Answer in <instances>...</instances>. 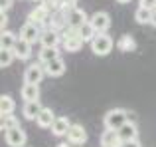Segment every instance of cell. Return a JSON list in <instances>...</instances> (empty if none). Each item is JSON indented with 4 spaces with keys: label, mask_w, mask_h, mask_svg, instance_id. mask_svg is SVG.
Here are the masks:
<instances>
[{
    "label": "cell",
    "mask_w": 156,
    "mask_h": 147,
    "mask_svg": "<svg viewBox=\"0 0 156 147\" xmlns=\"http://www.w3.org/2000/svg\"><path fill=\"white\" fill-rule=\"evenodd\" d=\"M129 111L125 107H113L105 113L103 117V123H105V129H113V131H119L125 123H129Z\"/></svg>",
    "instance_id": "1"
},
{
    "label": "cell",
    "mask_w": 156,
    "mask_h": 147,
    "mask_svg": "<svg viewBox=\"0 0 156 147\" xmlns=\"http://www.w3.org/2000/svg\"><path fill=\"white\" fill-rule=\"evenodd\" d=\"M91 52L95 56H109L113 52V38L109 34H97L91 42Z\"/></svg>",
    "instance_id": "2"
},
{
    "label": "cell",
    "mask_w": 156,
    "mask_h": 147,
    "mask_svg": "<svg viewBox=\"0 0 156 147\" xmlns=\"http://www.w3.org/2000/svg\"><path fill=\"white\" fill-rule=\"evenodd\" d=\"M50 16H51V12H50L48 2H40L38 6H34L32 12L28 14V22L36 24V26H44V24L50 22Z\"/></svg>",
    "instance_id": "3"
},
{
    "label": "cell",
    "mask_w": 156,
    "mask_h": 147,
    "mask_svg": "<svg viewBox=\"0 0 156 147\" xmlns=\"http://www.w3.org/2000/svg\"><path fill=\"white\" fill-rule=\"evenodd\" d=\"M18 38H20V40H26L28 44H32V46H34V44L38 42L40 38H42V30H40V26H36V24L26 22L22 28H20Z\"/></svg>",
    "instance_id": "4"
},
{
    "label": "cell",
    "mask_w": 156,
    "mask_h": 147,
    "mask_svg": "<svg viewBox=\"0 0 156 147\" xmlns=\"http://www.w3.org/2000/svg\"><path fill=\"white\" fill-rule=\"evenodd\" d=\"M89 24H91V26L97 30V34H105V32L109 30V26H111V16H109V12H105V10L95 12L93 16H89Z\"/></svg>",
    "instance_id": "5"
},
{
    "label": "cell",
    "mask_w": 156,
    "mask_h": 147,
    "mask_svg": "<svg viewBox=\"0 0 156 147\" xmlns=\"http://www.w3.org/2000/svg\"><path fill=\"white\" fill-rule=\"evenodd\" d=\"M44 76H46V70H44L42 64H30V66L26 68V72H24V81L26 84H34V85H40V81L44 80Z\"/></svg>",
    "instance_id": "6"
},
{
    "label": "cell",
    "mask_w": 156,
    "mask_h": 147,
    "mask_svg": "<svg viewBox=\"0 0 156 147\" xmlns=\"http://www.w3.org/2000/svg\"><path fill=\"white\" fill-rule=\"evenodd\" d=\"M4 139H6V145H10V147H24L28 135L22 127H14V129L4 133Z\"/></svg>",
    "instance_id": "7"
},
{
    "label": "cell",
    "mask_w": 156,
    "mask_h": 147,
    "mask_svg": "<svg viewBox=\"0 0 156 147\" xmlns=\"http://www.w3.org/2000/svg\"><path fill=\"white\" fill-rule=\"evenodd\" d=\"M87 22H89V16L83 8H73L67 16V26L75 28V30H81V26H85Z\"/></svg>",
    "instance_id": "8"
},
{
    "label": "cell",
    "mask_w": 156,
    "mask_h": 147,
    "mask_svg": "<svg viewBox=\"0 0 156 147\" xmlns=\"http://www.w3.org/2000/svg\"><path fill=\"white\" fill-rule=\"evenodd\" d=\"M65 139H67L69 145H83L87 141V131H85V127L81 123H73Z\"/></svg>",
    "instance_id": "9"
},
{
    "label": "cell",
    "mask_w": 156,
    "mask_h": 147,
    "mask_svg": "<svg viewBox=\"0 0 156 147\" xmlns=\"http://www.w3.org/2000/svg\"><path fill=\"white\" fill-rule=\"evenodd\" d=\"M71 125H73V123L69 121V117L59 115V117H55V121H53V125H51V133H53L55 137H67Z\"/></svg>",
    "instance_id": "10"
},
{
    "label": "cell",
    "mask_w": 156,
    "mask_h": 147,
    "mask_svg": "<svg viewBox=\"0 0 156 147\" xmlns=\"http://www.w3.org/2000/svg\"><path fill=\"white\" fill-rule=\"evenodd\" d=\"M40 42H42V48H57L59 42H61V34L55 32V30H51V28H46V30L42 32Z\"/></svg>",
    "instance_id": "11"
},
{
    "label": "cell",
    "mask_w": 156,
    "mask_h": 147,
    "mask_svg": "<svg viewBox=\"0 0 156 147\" xmlns=\"http://www.w3.org/2000/svg\"><path fill=\"white\" fill-rule=\"evenodd\" d=\"M119 137H121L122 143H126V141H136L138 139V127L134 121H129V123H125L121 129H119Z\"/></svg>",
    "instance_id": "12"
},
{
    "label": "cell",
    "mask_w": 156,
    "mask_h": 147,
    "mask_svg": "<svg viewBox=\"0 0 156 147\" xmlns=\"http://www.w3.org/2000/svg\"><path fill=\"white\" fill-rule=\"evenodd\" d=\"M101 147H121L122 141L119 137V131H113V129H105L101 133Z\"/></svg>",
    "instance_id": "13"
},
{
    "label": "cell",
    "mask_w": 156,
    "mask_h": 147,
    "mask_svg": "<svg viewBox=\"0 0 156 147\" xmlns=\"http://www.w3.org/2000/svg\"><path fill=\"white\" fill-rule=\"evenodd\" d=\"M20 96H22L24 104H28V101H40V85L24 84L22 89H20Z\"/></svg>",
    "instance_id": "14"
},
{
    "label": "cell",
    "mask_w": 156,
    "mask_h": 147,
    "mask_svg": "<svg viewBox=\"0 0 156 147\" xmlns=\"http://www.w3.org/2000/svg\"><path fill=\"white\" fill-rule=\"evenodd\" d=\"M50 28L51 30H55V32H61V30H65V26H67V16L63 14V12H59V10H55V12H51V16H50Z\"/></svg>",
    "instance_id": "15"
},
{
    "label": "cell",
    "mask_w": 156,
    "mask_h": 147,
    "mask_svg": "<svg viewBox=\"0 0 156 147\" xmlns=\"http://www.w3.org/2000/svg\"><path fill=\"white\" fill-rule=\"evenodd\" d=\"M44 70H46V76L59 77V76H63V74H65V62L61 58H57V60H53V62H50L48 66H44Z\"/></svg>",
    "instance_id": "16"
},
{
    "label": "cell",
    "mask_w": 156,
    "mask_h": 147,
    "mask_svg": "<svg viewBox=\"0 0 156 147\" xmlns=\"http://www.w3.org/2000/svg\"><path fill=\"white\" fill-rule=\"evenodd\" d=\"M42 104L40 101H28V104H24V107H22V113H24V117L26 119H30V121H34V119H38V115L42 113Z\"/></svg>",
    "instance_id": "17"
},
{
    "label": "cell",
    "mask_w": 156,
    "mask_h": 147,
    "mask_svg": "<svg viewBox=\"0 0 156 147\" xmlns=\"http://www.w3.org/2000/svg\"><path fill=\"white\" fill-rule=\"evenodd\" d=\"M14 56L18 60H30L32 58V44H28L26 40L18 38V42L14 46Z\"/></svg>",
    "instance_id": "18"
},
{
    "label": "cell",
    "mask_w": 156,
    "mask_h": 147,
    "mask_svg": "<svg viewBox=\"0 0 156 147\" xmlns=\"http://www.w3.org/2000/svg\"><path fill=\"white\" fill-rule=\"evenodd\" d=\"M53 121H55V115H53V111L50 107H44L42 113L38 115V119H36V123H38V127L42 129H51Z\"/></svg>",
    "instance_id": "19"
},
{
    "label": "cell",
    "mask_w": 156,
    "mask_h": 147,
    "mask_svg": "<svg viewBox=\"0 0 156 147\" xmlns=\"http://www.w3.org/2000/svg\"><path fill=\"white\" fill-rule=\"evenodd\" d=\"M57 58H61L57 48H42L40 54H38V62L42 64V66H48L50 62H53V60H57Z\"/></svg>",
    "instance_id": "20"
},
{
    "label": "cell",
    "mask_w": 156,
    "mask_h": 147,
    "mask_svg": "<svg viewBox=\"0 0 156 147\" xmlns=\"http://www.w3.org/2000/svg\"><path fill=\"white\" fill-rule=\"evenodd\" d=\"M16 42H18V36L12 30H4L2 34H0V48H2V50H14Z\"/></svg>",
    "instance_id": "21"
},
{
    "label": "cell",
    "mask_w": 156,
    "mask_h": 147,
    "mask_svg": "<svg viewBox=\"0 0 156 147\" xmlns=\"http://www.w3.org/2000/svg\"><path fill=\"white\" fill-rule=\"evenodd\" d=\"M117 48L121 52H134L136 50V40H134L130 34H122L121 38L117 40Z\"/></svg>",
    "instance_id": "22"
},
{
    "label": "cell",
    "mask_w": 156,
    "mask_h": 147,
    "mask_svg": "<svg viewBox=\"0 0 156 147\" xmlns=\"http://www.w3.org/2000/svg\"><path fill=\"white\" fill-rule=\"evenodd\" d=\"M14 109H16L14 97L8 96V93H4V96L0 97V113H2V117L4 115H12V113H14Z\"/></svg>",
    "instance_id": "23"
},
{
    "label": "cell",
    "mask_w": 156,
    "mask_h": 147,
    "mask_svg": "<svg viewBox=\"0 0 156 147\" xmlns=\"http://www.w3.org/2000/svg\"><path fill=\"white\" fill-rule=\"evenodd\" d=\"M83 38H81V34L79 36H73V38H65L63 40V50L65 52H79L81 48H83Z\"/></svg>",
    "instance_id": "24"
},
{
    "label": "cell",
    "mask_w": 156,
    "mask_h": 147,
    "mask_svg": "<svg viewBox=\"0 0 156 147\" xmlns=\"http://www.w3.org/2000/svg\"><path fill=\"white\" fill-rule=\"evenodd\" d=\"M152 14H154V10L138 6L136 12H134V20H136V24H150L152 22Z\"/></svg>",
    "instance_id": "25"
},
{
    "label": "cell",
    "mask_w": 156,
    "mask_h": 147,
    "mask_svg": "<svg viewBox=\"0 0 156 147\" xmlns=\"http://www.w3.org/2000/svg\"><path fill=\"white\" fill-rule=\"evenodd\" d=\"M79 34H81V38H83V42H89L91 44L93 42V38L97 36V30L91 26V24H85V26H81V30H79Z\"/></svg>",
    "instance_id": "26"
},
{
    "label": "cell",
    "mask_w": 156,
    "mask_h": 147,
    "mask_svg": "<svg viewBox=\"0 0 156 147\" xmlns=\"http://www.w3.org/2000/svg\"><path fill=\"white\" fill-rule=\"evenodd\" d=\"M14 127H20L18 117H16L14 113H12V115H4L2 117V129H4V133L10 131V129H14Z\"/></svg>",
    "instance_id": "27"
},
{
    "label": "cell",
    "mask_w": 156,
    "mask_h": 147,
    "mask_svg": "<svg viewBox=\"0 0 156 147\" xmlns=\"http://www.w3.org/2000/svg\"><path fill=\"white\" fill-rule=\"evenodd\" d=\"M14 50H2V54H0V66L2 68H8L12 62H14Z\"/></svg>",
    "instance_id": "28"
},
{
    "label": "cell",
    "mask_w": 156,
    "mask_h": 147,
    "mask_svg": "<svg viewBox=\"0 0 156 147\" xmlns=\"http://www.w3.org/2000/svg\"><path fill=\"white\" fill-rule=\"evenodd\" d=\"M10 6H12V0H2V4H0V12L6 14V12L10 10Z\"/></svg>",
    "instance_id": "29"
},
{
    "label": "cell",
    "mask_w": 156,
    "mask_h": 147,
    "mask_svg": "<svg viewBox=\"0 0 156 147\" xmlns=\"http://www.w3.org/2000/svg\"><path fill=\"white\" fill-rule=\"evenodd\" d=\"M121 147H142V145H140V141L136 139V141H126V143H122Z\"/></svg>",
    "instance_id": "30"
},
{
    "label": "cell",
    "mask_w": 156,
    "mask_h": 147,
    "mask_svg": "<svg viewBox=\"0 0 156 147\" xmlns=\"http://www.w3.org/2000/svg\"><path fill=\"white\" fill-rule=\"evenodd\" d=\"M8 18H6V14H2V18H0V28H2V32L4 30H8Z\"/></svg>",
    "instance_id": "31"
},
{
    "label": "cell",
    "mask_w": 156,
    "mask_h": 147,
    "mask_svg": "<svg viewBox=\"0 0 156 147\" xmlns=\"http://www.w3.org/2000/svg\"><path fill=\"white\" fill-rule=\"evenodd\" d=\"M150 26L156 28V10H154V14H152V22H150Z\"/></svg>",
    "instance_id": "32"
},
{
    "label": "cell",
    "mask_w": 156,
    "mask_h": 147,
    "mask_svg": "<svg viewBox=\"0 0 156 147\" xmlns=\"http://www.w3.org/2000/svg\"><path fill=\"white\" fill-rule=\"evenodd\" d=\"M57 147H71V145H69V143H65V141H63V143H57Z\"/></svg>",
    "instance_id": "33"
},
{
    "label": "cell",
    "mask_w": 156,
    "mask_h": 147,
    "mask_svg": "<svg viewBox=\"0 0 156 147\" xmlns=\"http://www.w3.org/2000/svg\"><path fill=\"white\" fill-rule=\"evenodd\" d=\"M117 2H119V4H129L130 0H117Z\"/></svg>",
    "instance_id": "34"
}]
</instances>
